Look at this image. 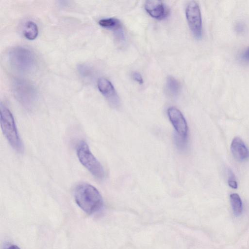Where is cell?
<instances>
[{
  "mask_svg": "<svg viewBox=\"0 0 249 249\" xmlns=\"http://www.w3.org/2000/svg\"><path fill=\"white\" fill-rule=\"evenodd\" d=\"M74 199L78 206L88 214L99 211L103 205V200L99 192L93 186L81 183L76 186L74 192Z\"/></svg>",
  "mask_w": 249,
  "mask_h": 249,
  "instance_id": "cell-1",
  "label": "cell"
},
{
  "mask_svg": "<svg viewBox=\"0 0 249 249\" xmlns=\"http://www.w3.org/2000/svg\"><path fill=\"white\" fill-rule=\"evenodd\" d=\"M0 122L2 132L12 148L19 153L24 151V145L19 135L12 113L2 103L0 105Z\"/></svg>",
  "mask_w": 249,
  "mask_h": 249,
  "instance_id": "cell-2",
  "label": "cell"
},
{
  "mask_svg": "<svg viewBox=\"0 0 249 249\" xmlns=\"http://www.w3.org/2000/svg\"><path fill=\"white\" fill-rule=\"evenodd\" d=\"M12 91L16 99L25 108H34L38 99V93L35 86L24 79L16 78L12 82Z\"/></svg>",
  "mask_w": 249,
  "mask_h": 249,
  "instance_id": "cell-3",
  "label": "cell"
},
{
  "mask_svg": "<svg viewBox=\"0 0 249 249\" xmlns=\"http://www.w3.org/2000/svg\"><path fill=\"white\" fill-rule=\"evenodd\" d=\"M11 66L22 72H29L34 70L36 59L34 54L28 49L16 47L11 49L8 54Z\"/></svg>",
  "mask_w": 249,
  "mask_h": 249,
  "instance_id": "cell-4",
  "label": "cell"
},
{
  "mask_svg": "<svg viewBox=\"0 0 249 249\" xmlns=\"http://www.w3.org/2000/svg\"><path fill=\"white\" fill-rule=\"evenodd\" d=\"M76 151L81 163L96 178L103 179L105 176L104 168L91 153L87 142L84 141H80Z\"/></svg>",
  "mask_w": 249,
  "mask_h": 249,
  "instance_id": "cell-5",
  "label": "cell"
},
{
  "mask_svg": "<svg viewBox=\"0 0 249 249\" xmlns=\"http://www.w3.org/2000/svg\"><path fill=\"white\" fill-rule=\"evenodd\" d=\"M186 17L189 26L196 38L202 36V27L200 10L195 1H190L186 8Z\"/></svg>",
  "mask_w": 249,
  "mask_h": 249,
  "instance_id": "cell-6",
  "label": "cell"
},
{
  "mask_svg": "<svg viewBox=\"0 0 249 249\" xmlns=\"http://www.w3.org/2000/svg\"><path fill=\"white\" fill-rule=\"evenodd\" d=\"M169 119L173 125L177 136L187 140L188 127L187 122L182 113L175 107H170L167 110Z\"/></svg>",
  "mask_w": 249,
  "mask_h": 249,
  "instance_id": "cell-7",
  "label": "cell"
},
{
  "mask_svg": "<svg viewBox=\"0 0 249 249\" xmlns=\"http://www.w3.org/2000/svg\"><path fill=\"white\" fill-rule=\"evenodd\" d=\"M97 87L102 94L113 107L119 105L120 99L117 93L110 81L105 78H100L97 82Z\"/></svg>",
  "mask_w": 249,
  "mask_h": 249,
  "instance_id": "cell-8",
  "label": "cell"
},
{
  "mask_svg": "<svg viewBox=\"0 0 249 249\" xmlns=\"http://www.w3.org/2000/svg\"><path fill=\"white\" fill-rule=\"evenodd\" d=\"M231 150L234 158L239 161H244L249 158V151L243 140L236 137L232 140Z\"/></svg>",
  "mask_w": 249,
  "mask_h": 249,
  "instance_id": "cell-9",
  "label": "cell"
},
{
  "mask_svg": "<svg viewBox=\"0 0 249 249\" xmlns=\"http://www.w3.org/2000/svg\"><path fill=\"white\" fill-rule=\"evenodd\" d=\"M144 8L150 16L157 19H161L167 15L165 6L160 0H147L144 4Z\"/></svg>",
  "mask_w": 249,
  "mask_h": 249,
  "instance_id": "cell-10",
  "label": "cell"
},
{
  "mask_svg": "<svg viewBox=\"0 0 249 249\" xmlns=\"http://www.w3.org/2000/svg\"><path fill=\"white\" fill-rule=\"evenodd\" d=\"M99 24L102 27L116 32V34L120 38H123L124 35L120 21L116 18H110L100 19Z\"/></svg>",
  "mask_w": 249,
  "mask_h": 249,
  "instance_id": "cell-11",
  "label": "cell"
},
{
  "mask_svg": "<svg viewBox=\"0 0 249 249\" xmlns=\"http://www.w3.org/2000/svg\"><path fill=\"white\" fill-rule=\"evenodd\" d=\"M166 91L170 96H176L179 92L180 86L179 82L174 77L169 76L167 78Z\"/></svg>",
  "mask_w": 249,
  "mask_h": 249,
  "instance_id": "cell-12",
  "label": "cell"
},
{
  "mask_svg": "<svg viewBox=\"0 0 249 249\" xmlns=\"http://www.w3.org/2000/svg\"><path fill=\"white\" fill-rule=\"evenodd\" d=\"M38 34V29L36 24L31 21L27 22L23 29V35L26 38L32 40L36 38Z\"/></svg>",
  "mask_w": 249,
  "mask_h": 249,
  "instance_id": "cell-13",
  "label": "cell"
},
{
  "mask_svg": "<svg viewBox=\"0 0 249 249\" xmlns=\"http://www.w3.org/2000/svg\"><path fill=\"white\" fill-rule=\"evenodd\" d=\"M230 197L233 213L235 216H239L243 210L242 200L239 195L236 193L231 194Z\"/></svg>",
  "mask_w": 249,
  "mask_h": 249,
  "instance_id": "cell-14",
  "label": "cell"
},
{
  "mask_svg": "<svg viewBox=\"0 0 249 249\" xmlns=\"http://www.w3.org/2000/svg\"><path fill=\"white\" fill-rule=\"evenodd\" d=\"M77 71L83 78H89L93 74V70L89 66L85 64H80L77 66Z\"/></svg>",
  "mask_w": 249,
  "mask_h": 249,
  "instance_id": "cell-15",
  "label": "cell"
},
{
  "mask_svg": "<svg viewBox=\"0 0 249 249\" xmlns=\"http://www.w3.org/2000/svg\"><path fill=\"white\" fill-rule=\"evenodd\" d=\"M228 185L232 189H237L238 187L237 183L235 176L231 170H228Z\"/></svg>",
  "mask_w": 249,
  "mask_h": 249,
  "instance_id": "cell-16",
  "label": "cell"
},
{
  "mask_svg": "<svg viewBox=\"0 0 249 249\" xmlns=\"http://www.w3.org/2000/svg\"><path fill=\"white\" fill-rule=\"evenodd\" d=\"M132 77L135 81H136L140 84H142L143 83V80L142 76L139 72H133L132 73Z\"/></svg>",
  "mask_w": 249,
  "mask_h": 249,
  "instance_id": "cell-17",
  "label": "cell"
},
{
  "mask_svg": "<svg viewBox=\"0 0 249 249\" xmlns=\"http://www.w3.org/2000/svg\"><path fill=\"white\" fill-rule=\"evenodd\" d=\"M242 59L246 62H249V47L242 53Z\"/></svg>",
  "mask_w": 249,
  "mask_h": 249,
  "instance_id": "cell-18",
  "label": "cell"
},
{
  "mask_svg": "<svg viewBox=\"0 0 249 249\" xmlns=\"http://www.w3.org/2000/svg\"><path fill=\"white\" fill-rule=\"evenodd\" d=\"M6 249H20L18 246L14 245L9 246Z\"/></svg>",
  "mask_w": 249,
  "mask_h": 249,
  "instance_id": "cell-19",
  "label": "cell"
}]
</instances>
